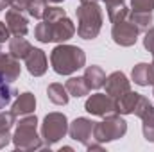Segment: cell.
Segmentation results:
<instances>
[{"label": "cell", "instance_id": "1", "mask_svg": "<svg viewBox=\"0 0 154 152\" xmlns=\"http://www.w3.org/2000/svg\"><path fill=\"white\" fill-rule=\"evenodd\" d=\"M50 65H52V70L57 75H72L74 72L84 68L86 54L77 45L59 43L50 52Z\"/></svg>", "mask_w": 154, "mask_h": 152}, {"label": "cell", "instance_id": "2", "mask_svg": "<svg viewBox=\"0 0 154 152\" xmlns=\"http://www.w3.org/2000/svg\"><path fill=\"white\" fill-rule=\"evenodd\" d=\"M77 32L74 22L68 16L50 20V22H41L34 27V38L39 43H65L70 38H74Z\"/></svg>", "mask_w": 154, "mask_h": 152}, {"label": "cell", "instance_id": "3", "mask_svg": "<svg viewBox=\"0 0 154 152\" xmlns=\"http://www.w3.org/2000/svg\"><path fill=\"white\" fill-rule=\"evenodd\" d=\"M77 14V34L82 39H95L102 29V9L97 2L81 4L75 9Z\"/></svg>", "mask_w": 154, "mask_h": 152}, {"label": "cell", "instance_id": "4", "mask_svg": "<svg viewBox=\"0 0 154 152\" xmlns=\"http://www.w3.org/2000/svg\"><path fill=\"white\" fill-rule=\"evenodd\" d=\"M38 118L36 114H23L16 123V131L13 134V145L16 150H39L43 149L41 134L36 131Z\"/></svg>", "mask_w": 154, "mask_h": 152}, {"label": "cell", "instance_id": "5", "mask_svg": "<svg viewBox=\"0 0 154 152\" xmlns=\"http://www.w3.org/2000/svg\"><path fill=\"white\" fill-rule=\"evenodd\" d=\"M68 118L63 113H48L41 123V140L43 149H50L68 132Z\"/></svg>", "mask_w": 154, "mask_h": 152}, {"label": "cell", "instance_id": "6", "mask_svg": "<svg viewBox=\"0 0 154 152\" xmlns=\"http://www.w3.org/2000/svg\"><path fill=\"white\" fill-rule=\"evenodd\" d=\"M127 132V122L120 116L118 113L104 116L102 122H95L93 127V138L99 143H108L122 138Z\"/></svg>", "mask_w": 154, "mask_h": 152}, {"label": "cell", "instance_id": "7", "mask_svg": "<svg viewBox=\"0 0 154 152\" xmlns=\"http://www.w3.org/2000/svg\"><path fill=\"white\" fill-rule=\"evenodd\" d=\"M138 34H140V31L129 20V16L124 18V20L115 22L113 23V29H111L113 41H115L116 45H120V47H133L136 43V39H138Z\"/></svg>", "mask_w": 154, "mask_h": 152}, {"label": "cell", "instance_id": "8", "mask_svg": "<svg viewBox=\"0 0 154 152\" xmlns=\"http://www.w3.org/2000/svg\"><path fill=\"white\" fill-rule=\"evenodd\" d=\"M133 114H136L138 118H142L143 138L147 141H154V106L149 102V99H145L143 95H140L138 104H136Z\"/></svg>", "mask_w": 154, "mask_h": 152}, {"label": "cell", "instance_id": "9", "mask_svg": "<svg viewBox=\"0 0 154 152\" xmlns=\"http://www.w3.org/2000/svg\"><path fill=\"white\" fill-rule=\"evenodd\" d=\"M84 109L90 114H95V116H109V114L116 113V106H115V99L109 97L108 93H95L91 95L86 104H84Z\"/></svg>", "mask_w": 154, "mask_h": 152}, {"label": "cell", "instance_id": "10", "mask_svg": "<svg viewBox=\"0 0 154 152\" xmlns=\"http://www.w3.org/2000/svg\"><path fill=\"white\" fill-rule=\"evenodd\" d=\"M93 127H95L93 120L81 116V118H75L68 125V134H70L72 140L79 141L84 147H88V145H91L95 141V138H93Z\"/></svg>", "mask_w": 154, "mask_h": 152}, {"label": "cell", "instance_id": "11", "mask_svg": "<svg viewBox=\"0 0 154 152\" xmlns=\"http://www.w3.org/2000/svg\"><path fill=\"white\" fill-rule=\"evenodd\" d=\"M5 25H7V29H9V32L13 36H25L27 31H29L27 16L22 11L14 9V7L7 9V13H5Z\"/></svg>", "mask_w": 154, "mask_h": 152}, {"label": "cell", "instance_id": "12", "mask_svg": "<svg viewBox=\"0 0 154 152\" xmlns=\"http://www.w3.org/2000/svg\"><path fill=\"white\" fill-rule=\"evenodd\" d=\"M106 93L113 99L122 97L124 93H127L131 90V81L124 72H113L109 77H106Z\"/></svg>", "mask_w": 154, "mask_h": 152}, {"label": "cell", "instance_id": "13", "mask_svg": "<svg viewBox=\"0 0 154 152\" xmlns=\"http://www.w3.org/2000/svg\"><path fill=\"white\" fill-rule=\"evenodd\" d=\"M20 59L13 57L9 52L5 54L4 50H0V77H4L7 82H14L20 77Z\"/></svg>", "mask_w": 154, "mask_h": 152}, {"label": "cell", "instance_id": "14", "mask_svg": "<svg viewBox=\"0 0 154 152\" xmlns=\"http://www.w3.org/2000/svg\"><path fill=\"white\" fill-rule=\"evenodd\" d=\"M25 66L29 70V74L34 77L45 75L47 68H48V61H47V54L41 48H32L31 54L25 57Z\"/></svg>", "mask_w": 154, "mask_h": 152}, {"label": "cell", "instance_id": "15", "mask_svg": "<svg viewBox=\"0 0 154 152\" xmlns=\"http://www.w3.org/2000/svg\"><path fill=\"white\" fill-rule=\"evenodd\" d=\"M47 2L48 0H11V7L18 9V11H27L29 16L41 20L43 18V13L47 9Z\"/></svg>", "mask_w": 154, "mask_h": 152}, {"label": "cell", "instance_id": "16", "mask_svg": "<svg viewBox=\"0 0 154 152\" xmlns=\"http://www.w3.org/2000/svg\"><path fill=\"white\" fill-rule=\"evenodd\" d=\"M34 109H36V97L31 91L20 93L16 97V100L13 102V106H11V111H13L14 116L31 114V113H34Z\"/></svg>", "mask_w": 154, "mask_h": 152}, {"label": "cell", "instance_id": "17", "mask_svg": "<svg viewBox=\"0 0 154 152\" xmlns=\"http://www.w3.org/2000/svg\"><path fill=\"white\" fill-rule=\"evenodd\" d=\"M131 79L138 86H154V65L138 63L131 72Z\"/></svg>", "mask_w": 154, "mask_h": 152}, {"label": "cell", "instance_id": "18", "mask_svg": "<svg viewBox=\"0 0 154 152\" xmlns=\"http://www.w3.org/2000/svg\"><path fill=\"white\" fill-rule=\"evenodd\" d=\"M138 99H140V93L136 91H127L124 93L122 97L115 99V106H116V113L118 114H133L134 113V108L138 104Z\"/></svg>", "mask_w": 154, "mask_h": 152}, {"label": "cell", "instance_id": "19", "mask_svg": "<svg viewBox=\"0 0 154 152\" xmlns=\"http://www.w3.org/2000/svg\"><path fill=\"white\" fill-rule=\"evenodd\" d=\"M82 77H84V81H86V84H88L90 90H100L106 84V72L100 66H97V65L86 66Z\"/></svg>", "mask_w": 154, "mask_h": 152}, {"label": "cell", "instance_id": "20", "mask_svg": "<svg viewBox=\"0 0 154 152\" xmlns=\"http://www.w3.org/2000/svg\"><path fill=\"white\" fill-rule=\"evenodd\" d=\"M34 47L23 38V36H14L9 39V54L16 59H25Z\"/></svg>", "mask_w": 154, "mask_h": 152}, {"label": "cell", "instance_id": "21", "mask_svg": "<svg viewBox=\"0 0 154 152\" xmlns=\"http://www.w3.org/2000/svg\"><path fill=\"white\" fill-rule=\"evenodd\" d=\"M47 97L52 104L56 106H66L68 104V99H70V93L66 91V88L59 82H52L48 84L47 88Z\"/></svg>", "mask_w": 154, "mask_h": 152}, {"label": "cell", "instance_id": "22", "mask_svg": "<svg viewBox=\"0 0 154 152\" xmlns=\"http://www.w3.org/2000/svg\"><path fill=\"white\" fill-rule=\"evenodd\" d=\"M65 88L70 93V97H75V99H81V97H84V95L90 93V88H88L84 77H70L66 81Z\"/></svg>", "mask_w": 154, "mask_h": 152}, {"label": "cell", "instance_id": "23", "mask_svg": "<svg viewBox=\"0 0 154 152\" xmlns=\"http://www.w3.org/2000/svg\"><path fill=\"white\" fill-rule=\"evenodd\" d=\"M129 20L138 27V31L140 32H145L149 27H152L151 23H152V13H129Z\"/></svg>", "mask_w": 154, "mask_h": 152}, {"label": "cell", "instance_id": "24", "mask_svg": "<svg viewBox=\"0 0 154 152\" xmlns=\"http://www.w3.org/2000/svg\"><path fill=\"white\" fill-rule=\"evenodd\" d=\"M14 95H16V90L13 88V84L7 82L4 77H0V111L13 100Z\"/></svg>", "mask_w": 154, "mask_h": 152}, {"label": "cell", "instance_id": "25", "mask_svg": "<svg viewBox=\"0 0 154 152\" xmlns=\"http://www.w3.org/2000/svg\"><path fill=\"white\" fill-rule=\"evenodd\" d=\"M129 13H131V9H127L125 4H118V5H111V7H108V16H109V22H111V23H115V22H118V20L127 18Z\"/></svg>", "mask_w": 154, "mask_h": 152}, {"label": "cell", "instance_id": "26", "mask_svg": "<svg viewBox=\"0 0 154 152\" xmlns=\"http://www.w3.org/2000/svg\"><path fill=\"white\" fill-rule=\"evenodd\" d=\"M16 116L13 114V111H0V132H11L13 125L16 123L14 122Z\"/></svg>", "mask_w": 154, "mask_h": 152}, {"label": "cell", "instance_id": "27", "mask_svg": "<svg viewBox=\"0 0 154 152\" xmlns=\"http://www.w3.org/2000/svg\"><path fill=\"white\" fill-rule=\"evenodd\" d=\"M131 11L133 13H152L154 0H131Z\"/></svg>", "mask_w": 154, "mask_h": 152}, {"label": "cell", "instance_id": "28", "mask_svg": "<svg viewBox=\"0 0 154 152\" xmlns=\"http://www.w3.org/2000/svg\"><path fill=\"white\" fill-rule=\"evenodd\" d=\"M143 47L152 54V65H154V27H149L143 36Z\"/></svg>", "mask_w": 154, "mask_h": 152}, {"label": "cell", "instance_id": "29", "mask_svg": "<svg viewBox=\"0 0 154 152\" xmlns=\"http://www.w3.org/2000/svg\"><path fill=\"white\" fill-rule=\"evenodd\" d=\"M7 39H9V29H7V25L4 22H0V45L5 43Z\"/></svg>", "mask_w": 154, "mask_h": 152}, {"label": "cell", "instance_id": "30", "mask_svg": "<svg viewBox=\"0 0 154 152\" xmlns=\"http://www.w3.org/2000/svg\"><path fill=\"white\" fill-rule=\"evenodd\" d=\"M9 141H13V136H11L9 132H0V149L7 147Z\"/></svg>", "mask_w": 154, "mask_h": 152}, {"label": "cell", "instance_id": "31", "mask_svg": "<svg viewBox=\"0 0 154 152\" xmlns=\"http://www.w3.org/2000/svg\"><path fill=\"white\" fill-rule=\"evenodd\" d=\"M100 2H104V4H106V9H108V7H111V5H118V4H125V0H100Z\"/></svg>", "mask_w": 154, "mask_h": 152}, {"label": "cell", "instance_id": "32", "mask_svg": "<svg viewBox=\"0 0 154 152\" xmlns=\"http://www.w3.org/2000/svg\"><path fill=\"white\" fill-rule=\"evenodd\" d=\"M7 7H11V0H0V11H4Z\"/></svg>", "mask_w": 154, "mask_h": 152}, {"label": "cell", "instance_id": "33", "mask_svg": "<svg viewBox=\"0 0 154 152\" xmlns=\"http://www.w3.org/2000/svg\"><path fill=\"white\" fill-rule=\"evenodd\" d=\"M88 2H99V0H81V4H88Z\"/></svg>", "mask_w": 154, "mask_h": 152}, {"label": "cell", "instance_id": "34", "mask_svg": "<svg viewBox=\"0 0 154 152\" xmlns=\"http://www.w3.org/2000/svg\"><path fill=\"white\" fill-rule=\"evenodd\" d=\"M48 2H52V4H59V2H63V0H48Z\"/></svg>", "mask_w": 154, "mask_h": 152}, {"label": "cell", "instance_id": "35", "mask_svg": "<svg viewBox=\"0 0 154 152\" xmlns=\"http://www.w3.org/2000/svg\"><path fill=\"white\" fill-rule=\"evenodd\" d=\"M152 95H154V90H152Z\"/></svg>", "mask_w": 154, "mask_h": 152}]
</instances>
